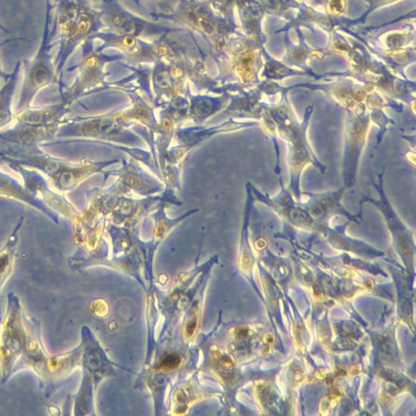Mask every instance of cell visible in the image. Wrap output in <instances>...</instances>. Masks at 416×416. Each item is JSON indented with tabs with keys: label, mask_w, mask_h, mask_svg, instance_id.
Wrapping results in <instances>:
<instances>
[{
	"label": "cell",
	"mask_w": 416,
	"mask_h": 416,
	"mask_svg": "<svg viewBox=\"0 0 416 416\" xmlns=\"http://www.w3.org/2000/svg\"><path fill=\"white\" fill-rule=\"evenodd\" d=\"M55 22H52L54 41L59 48L54 65L60 72L76 46L94 29V18L81 0H54Z\"/></svg>",
	"instance_id": "cell-1"
},
{
	"label": "cell",
	"mask_w": 416,
	"mask_h": 416,
	"mask_svg": "<svg viewBox=\"0 0 416 416\" xmlns=\"http://www.w3.org/2000/svg\"><path fill=\"white\" fill-rule=\"evenodd\" d=\"M0 30H2L3 32L5 33H8V30L7 29L5 28L4 26H2V23L0 22Z\"/></svg>",
	"instance_id": "cell-5"
},
{
	"label": "cell",
	"mask_w": 416,
	"mask_h": 416,
	"mask_svg": "<svg viewBox=\"0 0 416 416\" xmlns=\"http://www.w3.org/2000/svg\"><path fill=\"white\" fill-rule=\"evenodd\" d=\"M7 42H7V41H5V42H2V44H0V46H1V45H4L5 43H7ZM9 76L10 75L6 74V73H4V72H2V70L0 69V78H3V77H8V76Z\"/></svg>",
	"instance_id": "cell-4"
},
{
	"label": "cell",
	"mask_w": 416,
	"mask_h": 416,
	"mask_svg": "<svg viewBox=\"0 0 416 416\" xmlns=\"http://www.w3.org/2000/svg\"><path fill=\"white\" fill-rule=\"evenodd\" d=\"M180 363V358L178 356H176L174 354H169L168 356L163 359L161 362V368L164 369H174V368H177Z\"/></svg>",
	"instance_id": "cell-2"
},
{
	"label": "cell",
	"mask_w": 416,
	"mask_h": 416,
	"mask_svg": "<svg viewBox=\"0 0 416 416\" xmlns=\"http://www.w3.org/2000/svg\"><path fill=\"white\" fill-rule=\"evenodd\" d=\"M328 8L334 14H339L343 8V2L342 0H331L328 3Z\"/></svg>",
	"instance_id": "cell-3"
}]
</instances>
